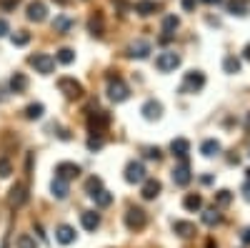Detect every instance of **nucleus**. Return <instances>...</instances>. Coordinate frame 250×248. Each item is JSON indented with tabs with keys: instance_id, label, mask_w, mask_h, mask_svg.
I'll return each instance as SVG.
<instances>
[{
	"instance_id": "2eb2a0df",
	"label": "nucleus",
	"mask_w": 250,
	"mask_h": 248,
	"mask_svg": "<svg viewBox=\"0 0 250 248\" xmlns=\"http://www.w3.org/2000/svg\"><path fill=\"white\" fill-rule=\"evenodd\" d=\"M50 191H53V196H55L58 201L68 198V193H70L68 180H65V178H60V176H55V178H53V183H50Z\"/></svg>"
},
{
	"instance_id": "20e7f679",
	"label": "nucleus",
	"mask_w": 250,
	"mask_h": 248,
	"mask_svg": "<svg viewBox=\"0 0 250 248\" xmlns=\"http://www.w3.org/2000/svg\"><path fill=\"white\" fill-rule=\"evenodd\" d=\"M108 98L113 103H123V100L130 98V88L125 86L120 78H110V83H108Z\"/></svg>"
},
{
	"instance_id": "c85d7f7f",
	"label": "nucleus",
	"mask_w": 250,
	"mask_h": 248,
	"mask_svg": "<svg viewBox=\"0 0 250 248\" xmlns=\"http://www.w3.org/2000/svg\"><path fill=\"white\" fill-rule=\"evenodd\" d=\"M223 221V216L218 213V208H208V211H203V223L205 225H210V228H213V225H218Z\"/></svg>"
},
{
	"instance_id": "a19ab883",
	"label": "nucleus",
	"mask_w": 250,
	"mask_h": 248,
	"mask_svg": "<svg viewBox=\"0 0 250 248\" xmlns=\"http://www.w3.org/2000/svg\"><path fill=\"white\" fill-rule=\"evenodd\" d=\"M20 0H0V10H15Z\"/></svg>"
},
{
	"instance_id": "6e6552de",
	"label": "nucleus",
	"mask_w": 250,
	"mask_h": 248,
	"mask_svg": "<svg viewBox=\"0 0 250 248\" xmlns=\"http://www.w3.org/2000/svg\"><path fill=\"white\" fill-rule=\"evenodd\" d=\"M28 201V188H25V183H15L10 193H8V205L10 208H20Z\"/></svg>"
},
{
	"instance_id": "393cba45",
	"label": "nucleus",
	"mask_w": 250,
	"mask_h": 248,
	"mask_svg": "<svg viewBox=\"0 0 250 248\" xmlns=\"http://www.w3.org/2000/svg\"><path fill=\"white\" fill-rule=\"evenodd\" d=\"M178 25H180V20H178L175 15H165V18H163V33H165V40L173 38V33L178 30Z\"/></svg>"
},
{
	"instance_id": "b1692460",
	"label": "nucleus",
	"mask_w": 250,
	"mask_h": 248,
	"mask_svg": "<svg viewBox=\"0 0 250 248\" xmlns=\"http://www.w3.org/2000/svg\"><path fill=\"white\" fill-rule=\"evenodd\" d=\"M173 231H175L180 238H190V236H195V225L188 223V221H175V223H173Z\"/></svg>"
},
{
	"instance_id": "37998d69",
	"label": "nucleus",
	"mask_w": 250,
	"mask_h": 248,
	"mask_svg": "<svg viewBox=\"0 0 250 248\" xmlns=\"http://www.w3.org/2000/svg\"><path fill=\"white\" fill-rule=\"evenodd\" d=\"M10 33V25H8V20H3V18H0V38H5Z\"/></svg>"
},
{
	"instance_id": "5701e85b",
	"label": "nucleus",
	"mask_w": 250,
	"mask_h": 248,
	"mask_svg": "<svg viewBox=\"0 0 250 248\" xmlns=\"http://www.w3.org/2000/svg\"><path fill=\"white\" fill-rule=\"evenodd\" d=\"M10 90H13V93H25V90H28V78H25V73H13V78H10Z\"/></svg>"
},
{
	"instance_id": "f3484780",
	"label": "nucleus",
	"mask_w": 250,
	"mask_h": 248,
	"mask_svg": "<svg viewBox=\"0 0 250 248\" xmlns=\"http://www.w3.org/2000/svg\"><path fill=\"white\" fill-rule=\"evenodd\" d=\"M80 223H83V228H85V231H95L98 225H100V213H95V211H83V213H80Z\"/></svg>"
},
{
	"instance_id": "a18cd8bd",
	"label": "nucleus",
	"mask_w": 250,
	"mask_h": 248,
	"mask_svg": "<svg viewBox=\"0 0 250 248\" xmlns=\"http://www.w3.org/2000/svg\"><path fill=\"white\" fill-rule=\"evenodd\" d=\"M240 241H243L245 246H250V228H243V233H240Z\"/></svg>"
},
{
	"instance_id": "39448f33",
	"label": "nucleus",
	"mask_w": 250,
	"mask_h": 248,
	"mask_svg": "<svg viewBox=\"0 0 250 248\" xmlns=\"http://www.w3.org/2000/svg\"><path fill=\"white\" fill-rule=\"evenodd\" d=\"M108 123H110V115H108L105 111H95V113L88 115V131H90L93 135H100L103 131L108 128Z\"/></svg>"
},
{
	"instance_id": "a211bd4d",
	"label": "nucleus",
	"mask_w": 250,
	"mask_h": 248,
	"mask_svg": "<svg viewBox=\"0 0 250 248\" xmlns=\"http://www.w3.org/2000/svg\"><path fill=\"white\" fill-rule=\"evenodd\" d=\"M55 238H58V243H62V246H68V243H73L75 241V228L73 225H58V231H55Z\"/></svg>"
},
{
	"instance_id": "f8f14e48",
	"label": "nucleus",
	"mask_w": 250,
	"mask_h": 248,
	"mask_svg": "<svg viewBox=\"0 0 250 248\" xmlns=\"http://www.w3.org/2000/svg\"><path fill=\"white\" fill-rule=\"evenodd\" d=\"M45 18H48V8H45V3H40V0H33V3L28 5V20H30V23H43Z\"/></svg>"
},
{
	"instance_id": "49530a36",
	"label": "nucleus",
	"mask_w": 250,
	"mask_h": 248,
	"mask_svg": "<svg viewBox=\"0 0 250 248\" xmlns=\"http://www.w3.org/2000/svg\"><path fill=\"white\" fill-rule=\"evenodd\" d=\"M243 58H245V60H250V43L245 45V50H243Z\"/></svg>"
},
{
	"instance_id": "473e14b6",
	"label": "nucleus",
	"mask_w": 250,
	"mask_h": 248,
	"mask_svg": "<svg viewBox=\"0 0 250 248\" xmlns=\"http://www.w3.org/2000/svg\"><path fill=\"white\" fill-rule=\"evenodd\" d=\"M10 43L18 45V48H20V45H28V43H30V33H25V30L13 33V35H10Z\"/></svg>"
},
{
	"instance_id": "72a5a7b5",
	"label": "nucleus",
	"mask_w": 250,
	"mask_h": 248,
	"mask_svg": "<svg viewBox=\"0 0 250 248\" xmlns=\"http://www.w3.org/2000/svg\"><path fill=\"white\" fill-rule=\"evenodd\" d=\"M223 68H225V73H240V60L235 55H228L223 60Z\"/></svg>"
},
{
	"instance_id": "de8ad7c7",
	"label": "nucleus",
	"mask_w": 250,
	"mask_h": 248,
	"mask_svg": "<svg viewBox=\"0 0 250 248\" xmlns=\"http://www.w3.org/2000/svg\"><path fill=\"white\" fill-rule=\"evenodd\" d=\"M203 3H208V5H218V3H223V0H203Z\"/></svg>"
},
{
	"instance_id": "c03bdc74",
	"label": "nucleus",
	"mask_w": 250,
	"mask_h": 248,
	"mask_svg": "<svg viewBox=\"0 0 250 248\" xmlns=\"http://www.w3.org/2000/svg\"><path fill=\"white\" fill-rule=\"evenodd\" d=\"M195 3H198V0H183V8L190 13V10H195Z\"/></svg>"
},
{
	"instance_id": "c756f323",
	"label": "nucleus",
	"mask_w": 250,
	"mask_h": 248,
	"mask_svg": "<svg viewBox=\"0 0 250 248\" xmlns=\"http://www.w3.org/2000/svg\"><path fill=\"white\" fill-rule=\"evenodd\" d=\"M88 30H90V33H93L95 38H100V35H103V30H105V25H103V15H100V13L90 18V23H88Z\"/></svg>"
},
{
	"instance_id": "8fccbe9b",
	"label": "nucleus",
	"mask_w": 250,
	"mask_h": 248,
	"mask_svg": "<svg viewBox=\"0 0 250 248\" xmlns=\"http://www.w3.org/2000/svg\"><path fill=\"white\" fill-rule=\"evenodd\" d=\"M245 126H248V131H250V113H248V118H245Z\"/></svg>"
},
{
	"instance_id": "dca6fc26",
	"label": "nucleus",
	"mask_w": 250,
	"mask_h": 248,
	"mask_svg": "<svg viewBox=\"0 0 250 248\" xmlns=\"http://www.w3.org/2000/svg\"><path fill=\"white\" fill-rule=\"evenodd\" d=\"M158 10H160V3H155V0H138L135 3V13L140 18H148V15H153Z\"/></svg>"
},
{
	"instance_id": "79ce46f5",
	"label": "nucleus",
	"mask_w": 250,
	"mask_h": 248,
	"mask_svg": "<svg viewBox=\"0 0 250 248\" xmlns=\"http://www.w3.org/2000/svg\"><path fill=\"white\" fill-rule=\"evenodd\" d=\"M88 148H90V151H100V148H103V138H100V135H98V138L93 135V138L88 140Z\"/></svg>"
},
{
	"instance_id": "f03ea898",
	"label": "nucleus",
	"mask_w": 250,
	"mask_h": 248,
	"mask_svg": "<svg viewBox=\"0 0 250 248\" xmlns=\"http://www.w3.org/2000/svg\"><path fill=\"white\" fill-rule=\"evenodd\" d=\"M180 66V55L175 53V50H165V53H160L158 58H155V68L160 70V73H170V70H175Z\"/></svg>"
},
{
	"instance_id": "aec40b11",
	"label": "nucleus",
	"mask_w": 250,
	"mask_h": 248,
	"mask_svg": "<svg viewBox=\"0 0 250 248\" xmlns=\"http://www.w3.org/2000/svg\"><path fill=\"white\" fill-rule=\"evenodd\" d=\"M170 151H173V156L175 158H188V153H190V143H188L185 138H175L173 143H170Z\"/></svg>"
},
{
	"instance_id": "412c9836",
	"label": "nucleus",
	"mask_w": 250,
	"mask_h": 248,
	"mask_svg": "<svg viewBox=\"0 0 250 248\" xmlns=\"http://www.w3.org/2000/svg\"><path fill=\"white\" fill-rule=\"evenodd\" d=\"M160 113H163V106H160L158 100H148V103L143 106V115H145V120H158Z\"/></svg>"
},
{
	"instance_id": "1a4fd4ad",
	"label": "nucleus",
	"mask_w": 250,
	"mask_h": 248,
	"mask_svg": "<svg viewBox=\"0 0 250 248\" xmlns=\"http://www.w3.org/2000/svg\"><path fill=\"white\" fill-rule=\"evenodd\" d=\"M58 88H60V93H65V98H80L83 95V86L75 78H60Z\"/></svg>"
},
{
	"instance_id": "9b49d317",
	"label": "nucleus",
	"mask_w": 250,
	"mask_h": 248,
	"mask_svg": "<svg viewBox=\"0 0 250 248\" xmlns=\"http://www.w3.org/2000/svg\"><path fill=\"white\" fill-rule=\"evenodd\" d=\"M160 191H163L160 180H155V178H145V180H143V188H140V196H143L145 201H153V198L160 196Z\"/></svg>"
},
{
	"instance_id": "f704fd0d",
	"label": "nucleus",
	"mask_w": 250,
	"mask_h": 248,
	"mask_svg": "<svg viewBox=\"0 0 250 248\" xmlns=\"http://www.w3.org/2000/svg\"><path fill=\"white\" fill-rule=\"evenodd\" d=\"M103 188V180L98 178V176H93V178H88V183H85V191H88V196H93V193H98Z\"/></svg>"
},
{
	"instance_id": "a878e982",
	"label": "nucleus",
	"mask_w": 250,
	"mask_h": 248,
	"mask_svg": "<svg viewBox=\"0 0 250 248\" xmlns=\"http://www.w3.org/2000/svg\"><path fill=\"white\" fill-rule=\"evenodd\" d=\"M183 205H185L188 211H193V213H195V211L203 208V198H200L198 193H188V196L183 198Z\"/></svg>"
},
{
	"instance_id": "e433bc0d",
	"label": "nucleus",
	"mask_w": 250,
	"mask_h": 248,
	"mask_svg": "<svg viewBox=\"0 0 250 248\" xmlns=\"http://www.w3.org/2000/svg\"><path fill=\"white\" fill-rule=\"evenodd\" d=\"M18 248H38V243H35V238H33V236L23 233V236L18 238Z\"/></svg>"
},
{
	"instance_id": "7ed1b4c3",
	"label": "nucleus",
	"mask_w": 250,
	"mask_h": 248,
	"mask_svg": "<svg viewBox=\"0 0 250 248\" xmlns=\"http://www.w3.org/2000/svg\"><path fill=\"white\" fill-rule=\"evenodd\" d=\"M145 223H148V216H145L143 208H135V205H130V208L125 211V225H128L130 231L145 228Z\"/></svg>"
},
{
	"instance_id": "423d86ee",
	"label": "nucleus",
	"mask_w": 250,
	"mask_h": 248,
	"mask_svg": "<svg viewBox=\"0 0 250 248\" xmlns=\"http://www.w3.org/2000/svg\"><path fill=\"white\" fill-rule=\"evenodd\" d=\"M205 86V75L200 70H190V73H185V83H183V93H195Z\"/></svg>"
},
{
	"instance_id": "4be33fe9",
	"label": "nucleus",
	"mask_w": 250,
	"mask_h": 248,
	"mask_svg": "<svg viewBox=\"0 0 250 248\" xmlns=\"http://www.w3.org/2000/svg\"><path fill=\"white\" fill-rule=\"evenodd\" d=\"M200 153H203L205 158H213V156H218V153H220V143H218L215 138H208V140H203V143H200Z\"/></svg>"
},
{
	"instance_id": "cd10ccee",
	"label": "nucleus",
	"mask_w": 250,
	"mask_h": 248,
	"mask_svg": "<svg viewBox=\"0 0 250 248\" xmlns=\"http://www.w3.org/2000/svg\"><path fill=\"white\" fill-rule=\"evenodd\" d=\"M43 113H45V106H43V103H30V106L25 108V118H28V120L43 118Z\"/></svg>"
},
{
	"instance_id": "0eeeda50",
	"label": "nucleus",
	"mask_w": 250,
	"mask_h": 248,
	"mask_svg": "<svg viewBox=\"0 0 250 248\" xmlns=\"http://www.w3.org/2000/svg\"><path fill=\"white\" fill-rule=\"evenodd\" d=\"M145 178V165L140 163V160H130L128 165H125V180L128 183H143Z\"/></svg>"
},
{
	"instance_id": "ea45409f",
	"label": "nucleus",
	"mask_w": 250,
	"mask_h": 248,
	"mask_svg": "<svg viewBox=\"0 0 250 248\" xmlns=\"http://www.w3.org/2000/svg\"><path fill=\"white\" fill-rule=\"evenodd\" d=\"M243 198L250 201V168L245 171V183H243Z\"/></svg>"
},
{
	"instance_id": "58836bf2",
	"label": "nucleus",
	"mask_w": 250,
	"mask_h": 248,
	"mask_svg": "<svg viewBox=\"0 0 250 248\" xmlns=\"http://www.w3.org/2000/svg\"><path fill=\"white\" fill-rule=\"evenodd\" d=\"M143 153H145V158H150V160H160V158H163L160 148H145Z\"/></svg>"
},
{
	"instance_id": "6ab92c4d",
	"label": "nucleus",
	"mask_w": 250,
	"mask_h": 248,
	"mask_svg": "<svg viewBox=\"0 0 250 248\" xmlns=\"http://www.w3.org/2000/svg\"><path fill=\"white\" fill-rule=\"evenodd\" d=\"M228 10H230V15L245 18L250 13V0H228Z\"/></svg>"
},
{
	"instance_id": "4468645a",
	"label": "nucleus",
	"mask_w": 250,
	"mask_h": 248,
	"mask_svg": "<svg viewBox=\"0 0 250 248\" xmlns=\"http://www.w3.org/2000/svg\"><path fill=\"white\" fill-rule=\"evenodd\" d=\"M128 55L138 58V60L148 58L150 55V43H148V40H135V43H130V48H128Z\"/></svg>"
},
{
	"instance_id": "f257e3e1",
	"label": "nucleus",
	"mask_w": 250,
	"mask_h": 248,
	"mask_svg": "<svg viewBox=\"0 0 250 248\" xmlns=\"http://www.w3.org/2000/svg\"><path fill=\"white\" fill-rule=\"evenodd\" d=\"M30 66L40 73V75H50L55 70V58L48 55V53H35L30 55Z\"/></svg>"
},
{
	"instance_id": "bb28decb",
	"label": "nucleus",
	"mask_w": 250,
	"mask_h": 248,
	"mask_svg": "<svg viewBox=\"0 0 250 248\" xmlns=\"http://www.w3.org/2000/svg\"><path fill=\"white\" fill-rule=\"evenodd\" d=\"M90 198L95 201V205H98V208H108V205L113 203V196H110L105 188H100V191H98V193H93Z\"/></svg>"
},
{
	"instance_id": "4c0bfd02",
	"label": "nucleus",
	"mask_w": 250,
	"mask_h": 248,
	"mask_svg": "<svg viewBox=\"0 0 250 248\" xmlns=\"http://www.w3.org/2000/svg\"><path fill=\"white\" fill-rule=\"evenodd\" d=\"M13 173V163L8 158H0V178H8Z\"/></svg>"
},
{
	"instance_id": "2f4dec72",
	"label": "nucleus",
	"mask_w": 250,
	"mask_h": 248,
	"mask_svg": "<svg viewBox=\"0 0 250 248\" xmlns=\"http://www.w3.org/2000/svg\"><path fill=\"white\" fill-rule=\"evenodd\" d=\"M53 28H55L58 33H68V30L73 28V20H70L68 15H60V18H55V23H53Z\"/></svg>"
},
{
	"instance_id": "09e8293b",
	"label": "nucleus",
	"mask_w": 250,
	"mask_h": 248,
	"mask_svg": "<svg viewBox=\"0 0 250 248\" xmlns=\"http://www.w3.org/2000/svg\"><path fill=\"white\" fill-rule=\"evenodd\" d=\"M55 3H58V5H68V0H55Z\"/></svg>"
},
{
	"instance_id": "7c9ffc66",
	"label": "nucleus",
	"mask_w": 250,
	"mask_h": 248,
	"mask_svg": "<svg viewBox=\"0 0 250 248\" xmlns=\"http://www.w3.org/2000/svg\"><path fill=\"white\" fill-rule=\"evenodd\" d=\"M55 60H58V63H62V66H70L73 60H75V50H70V48H60L58 55H55Z\"/></svg>"
},
{
	"instance_id": "9d476101",
	"label": "nucleus",
	"mask_w": 250,
	"mask_h": 248,
	"mask_svg": "<svg viewBox=\"0 0 250 248\" xmlns=\"http://www.w3.org/2000/svg\"><path fill=\"white\" fill-rule=\"evenodd\" d=\"M173 180H175V185H188L193 180V173H190V165H188V160L183 158V163L180 165H175L173 168Z\"/></svg>"
},
{
	"instance_id": "ddd939ff",
	"label": "nucleus",
	"mask_w": 250,
	"mask_h": 248,
	"mask_svg": "<svg viewBox=\"0 0 250 248\" xmlns=\"http://www.w3.org/2000/svg\"><path fill=\"white\" fill-rule=\"evenodd\" d=\"M55 176H60V178H65V180H70V178H78L80 176V165H75V163H58L55 165Z\"/></svg>"
},
{
	"instance_id": "c9c22d12",
	"label": "nucleus",
	"mask_w": 250,
	"mask_h": 248,
	"mask_svg": "<svg viewBox=\"0 0 250 248\" xmlns=\"http://www.w3.org/2000/svg\"><path fill=\"white\" fill-rule=\"evenodd\" d=\"M230 201H233L230 191H218L215 193V205H230Z\"/></svg>"
}]
</instances>
